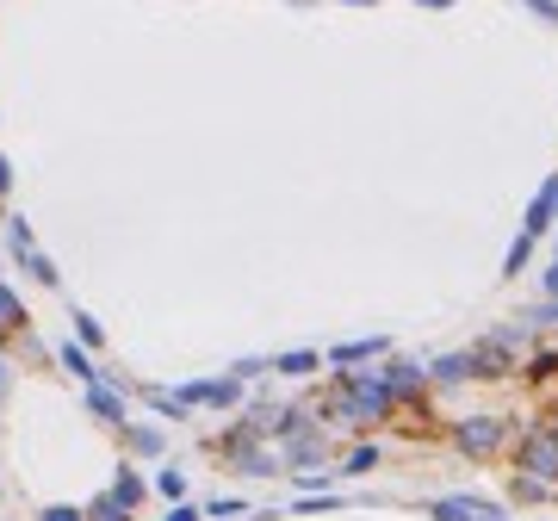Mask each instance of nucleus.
Returning <instances> with one entry per match:
<instances>
[{
    "instance_id": "f257e3e1",
    "label": "nucleus",
    "mask_w": 558,
    "mask_h": 521,
    "mask_svg": "<svg viewBox=\"0 0 558 521\" xmlns=\"http://www.w3.org/2000/svg\"><path fill=\"white\" fill-rule=\"evenodd\" d=\"M0 317H6V323H12V317H19V304H12V298H6V292H0Z\"/></svg>"
}]
</instances>
